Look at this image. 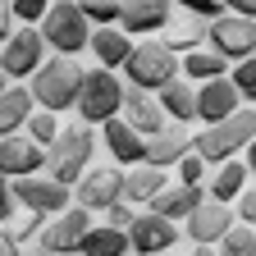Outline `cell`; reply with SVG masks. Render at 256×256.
Masks as SVG:
<instances>
[{
    "label": "cell",
    "mask_w": 256,
    "mask_h": 256,
    "mask_svg": "<svg viewBox=\"0 0 256 256\" xmlns=\"http://www.w3.org/2000/svg\"><path fill=\"white\" fill-rule=\"evenodd\" d=\"M165 183V170L160 165H146V160H138V165H128V174H124V202L128 206H146L151 197H156V188Z\"/></svg>",
    "instance_id": "obj_23"
},
{
    "label": "cell",
    "mask_w": 256,
    "mask_h": 256,
    "mask_svg": "<svg viewBox=\"0 0 256 256\" xmlns=\"http://www.w3.org/2000/svg\"><path fill=\"white\" fill-rule=\"evenodd\" d=\"M78 10L92 28H101V23H119V0H78Z\"/></svg>",
    "instance_id": "obj_32"
},
{
    "label": "cell",
    "mask_w": 256,
    "mask_h": 256,
    "mask_svg": "<svg viewBox=\"0 0 256 256\" xmlns=\"http://www.w3.org/2000/svg\"><path fill=\"white\" fill-rule=\"evenodd\" d=\"M128 46H133V37H128L119 23H101V28L87 32V50L96 55V64H106V69H119Z\"/></svg>",
    "instance_id": "obj_20"
},
{
    "label": "cell",
    "mask_w": 256,
    "mask_h": 256,
    "mask_svg": "<svg viewBox=\"0 0 256 256\" xmlns=\"http://www.w3.org/2000/svg\"><path fill=\"white\" fill-rule=\"evenodd\" d=\"M238 101H242V96L234 92V82L224 78V74H220V78H206L202 87H192V119L215 124V119H224V114H234Z\"/></svg>",
    "instance_id": "obj_15"
},
{
    "label": "cell",
    "mask_w": 256,
    "mask_h": 256,
    "mask_svg": "<svg viewBox=\"0 0 256 256\" xmlns=\"http://www.w3.org/2000/svg\"><path fill=\"white\" fill-rule=\"evenodd\" d=\"M92 151H96V138H92V124L87 119L55 128V138L46 142V170H50V178H60L64 188H69L92 165Z\"/></svg>",
    "instance_id": "obj_2"
},
{
    "label": "cell",
    "mask_w": 256,
    "mask_h": 256,
    "mask_svg": "<svg viewBox=\"0 0 256 256\" xmlns=\"http://www.w3.org/2000/svg\"><path fill=\"white\" fill-rule=\"evenodd\" d=\"M202 197H206V188H202V183H183V178H178V183H170V178H165V183L156 188V197H151L146 206H151V210H160V215H170V220H183V215L197 206Z\"/></svg>",
    "instance_id": "obj_19"
},
{
    "label": "cell",
    "mask_w": 256,
    "mask_h": 256,
    "mask_svg": "<svg viewBox=\"0 0 256 256\" xmlns=\"http://www.w3.org/2000/svg\"><path fill=\"white\" fill-rule=\"evenodd\" d=\"M92 224V210L82 206H60L50 210V220H42V252H78V238Z\"/></svg>",
    "instance_id": "obj_11"
},
{
    "label": "cell",
    "mask_w": 256,
    "mask_h": 256,
    "mask_svg": "<svg viewBox=\"0 0 256 256\" xmlns=\"http://www.w3.org/2000/svg\"><path fill=\"white\" fill-rule=\"evenodd\" d=\"M10 215H14V188H10L5 174H0V224H5Z\"/></svg>",
    "instance_id": "obj_39"
},
{
    "label": "cell",
    "mask_w": 256,
    "mask_h": 256,
    "mask_svg": "<svg viewBox=\"0 0 256 256\" xmlns=\"http://www.w3.org/2000/svg\"><path fill=\"white\" fill-rule=\"evenodd\" d=\"M55 128H60L55 110H37V106H32V110H28V119H23V133L37 142V146H46V142L55 138Z\"/></svg>",
    "instance_id": "obj_30"
},
{
    "label": "cell",
    "mask_w": 256,
    "mask_h": 256,
    "mask_svg": "<svg viewBox=\"0 0 256 256\" xmlns=\"http://www.w3.org/2000/svg\"><path fill=\"white\" fill-rule=\"evenodd\" d=\"M229 224H234L229 202H215V197H202L197 206L183 215V229H188V238L197 242V247H210L224 229H229Z\"/></svg>",
    "instance_id": "obj_14"
},
{
    "label": "cell",
    "mask_w": 256,
    "mask_h": 256,
    "mask_svg": "<svg viewBox=\"0 0 256 256\" xmlns=\"http://www.w3.org/2000/svg\"><path fill=\"white\" fill-rule=\"evenodd\" d=\"M215 242L229 252V256H252V252H256V234H252V224H242V220H234Z\"/></svg>",
    "instance_id": "obj_29"
},
{
    "label": "cell",
    "mask_w": 256,
    "mask_h": 256,
    "mask_svg": "<svg viewBox=\"0 0 256 256\" xmlns=\"http://www.w3.org/2000/svg\"><path fill=\"white\" fill-rule=\"evenodd\" d=\"M247 183H252L247 160H242V156H229V160H220V170H215V178H210V197H215V202H234Z\"/></svg>",
    "instance_id": "obj_24"
},
{
    "label": "cell",
    "mask_w": 256,
    "mask_h": 256,
    "mask_svg": "<svg viewBox=\"0 0 256 256\" xmlns=\"http://www.w3.org/2000/svg\"><path fill=\"white\" fill-rule=\"evenodd\" d=\"M234 202H238V215H234V220H242V224H252V220H256V192H252V183H247V188L238 192V197H234Z\"/></svg>",
    "instance_id": "obj_38"
},
{
    "label": "cell",
    "mask_w": 256,
    "mask_h": 256,
    "mask_svg": "<svg viewBox=\"0 0 256 256\" xmlns=\"http://www.w3.org/2000/svg\"><path fill=\"white\" fill-rule=\"evenodd\" d=\"M5 252H18V242H14V238H10L5 229H0V256H5Z\"/></svg>",
    "instance_id": "obj_42"
},
{
    "label": "cell",
    "mask_w": 256,
    "mask_h": 256,
    "mask_svg": "<svg viewBox=\"0 0 256 256\" xmlns=\"http://www.w3.org/2000/svg\"><path fill=\"white\" fill-rule=\"evenodd\" d=\"M119 119H124V124H133L142 138H151L156 128H165V124H170L165 110L156 106V96H151L146 87H124V96H119Z\"/></svg>",
    "instance_id": "obj_16"
},
{
    "label": "cell",
    "mask_w": 256,
    "mask_h": 256,
    "mask_svg": "<svg viewBox=\"0 0 256 256\" xmlns=\"http://www.w3.org/2000/svg\"><path fill=\"white\" fill-rule=\"evenodd\" d=\"M192 146V138L183 133V124H165V128H156L151 138H142V160L146 165H160V170H174V160Z\"/></svg>",
    "instance_id": "obj_18"
},
{
    "label": "cell",
    "mask_w": 256,
    "mask_h": 256,
    "mask_svg": "<svg viewBox=\"0 0 256 256\" xmlns=\"http://www.w3.org/2000/svg\"><path fill=\"white\" fill-rule=\"evenodd\" d=\"M42 60H46V42H42L37 23L10 28V37L0 42V69H5V78H28Z\"/></svg>",
    "instance_id": "obj_7"
},
{
    "label": "cell",
    "mask_w": 256,
    "mask_h": 256,
    "mask_svg": "<svg viewBox=\"0 0 256 256\" xmlns=\"http://www.w3.org/2000/svg\"><path fill=\"white\" fill-rule=\"evenodd\" d=\"M28 110H32V92L28 87H0V138L5 133H18L23 128V119H28Z\"/></svg>",
    "instance_id": "obj_26"
},
{
    "label": "cell",
    "mask_w": 256,
    "mask_h": 256,
    "mask_svg": "<svg viewBox=\"0 0 256 256\" xmlns=\"http://www.w3.org/2000/svg\"><path fill=\"white\" fill-rule=\"evenodd\" d=\"M119 69H124V78L133 82V87L156 92V87H165L170 78H178V55L165 42H133Z\"/></svg>",
    "instance_id": "obj_4"
},
{
    "label": "cell",
    "mask_w": 256,
    "mask_h": 256,
    "mask_svg": "<svg viewBox=\"0 0 256 256\" xmlns=\"http://www.w3.org/2000/svg\"><path fill=\"white\" fill-rule=\"evenodd\" d=\"M78 82H82V69L74 64V55H55V60H42L37 69L28 74V92H32V106L42 110H74V96H78Z\"/></svg>",
    "instance_id": "obj_1"
},
{
    "label": "cell",
    "mask_w": 256,
    "mask_h": 256,
    "mask_svg": "<svg viewBox=\"0 0 256 256\" xmlns=\"http://www.w3.org/2000/svg\"><path fill=\"white\" fill-rule=\"evenodd\" d=\"M10 28H14V14H10V5H0V42L10 37Z\"/></svg>",
    "instance_id": "obj_41"
},
{
    "label": "cell",
    "mask_w": 256,
    "mask_h": 256,
    "mask_svg": "<svg viewBox=\"0 0 256 256\" xmlns=\"http://www.w3.org/2000/svg\"><path fill=\"white\" fill-rule=\"evenodd\" d=\"M10 188H14V202H18V206L42 210V215L69 206V188H64L60 178H42V170H37V174H23V178H10Z\"/></svg>",
    "instance_id": "obj_12"
},
{
    "label": "cell",
    "mask_w": 256,
    "mask_h": 256,
    "mask_svg": "<svg viewBox=\"0 0 256 256\" xmlns=\"http://www.w3.org/2000/svg\"><path fill=\"white\" fill-rule=\"evenodd\" d=\"M78 252H92V256H114V252H128V234L114 229V224H87L82 238H78Z\"/></svg>",
    "instance_id": "obj_28"
},
{
    "label": "cell",
    "mask_w": 256,
    "mask_h": 256,
    "mask_svg": "<svg viewBox=\"0 0 256 256\" xmlns=\"http://www.w3.org/2000/svg\"><path fill=\"white\" fill-rule=\"evenodd\" d=\"M170 5H183V10L202 14V18H215V14H224V5H220V0H170Z\"/></svg>",
    "instance_id": "obj_36"
},
{
    "label": "cell",
    "mask_w": 256,
    "mask_h": 256,
    "mask_svg": "<svg viewBox=\"0 0 256 256\" xmlns=\"http://www.w3.org/2000/svg\"><path fill=\"white\" fill-rule=\"evenodd\" d=\"M119 96H124V82L114 69L96 64V69H82V82H78V96H74V110L87 119V124H101L110 114H119Z\"/></svg>",
    "instance_id": "obj_6"
},
{
    "label": "cell",
    "mask_w": 256,
    "mask_h": 256,
    "mask_svg": "<svg viewBox=\"0 0 256 256\" xmlns=\"http://www.w3.org/2000/svg\"><path fill=\"white\" fill-rule=\"evenodd\" d=\"M37 170H46V146H37L23 128L0 138V174L5 178H23V174H37Z\"/></svg>",
    "instance_id": "obj_13"
},
{
    "label": "cell",
    "mask_w": 256,
    "mask_h": 256,
    "mask_svg": "<svg viewBox=\"0 0 256 256\" xmlns=\"http://www.w3.org/2000/svg\"><path fill=\"white\" fill-rule=\"evenodd\" d=\"M252 138H256V119H252V106H247V110H234V114H224V119L206 124L202 133L192 138V151H197L206 165H220V160L238 156Z\"/></svg>",
    "instance_id": "obj_3"
},
{
    "label": "cell",
    "mask_w": 256,
    "mask_h": 256,
    "mask_svg": "<svg viewBox=\"0 0 256 256\" xmlns=\"http://www.w3.org/2000/svg\"><path fill=\"white\" fill-rule=\"evenodd\" d=\"M174 14L170 0H119V28L128 37H142V32H160L165 18Z\"/></svg>",
    "instance_id": "obj_17"
},
{
    "label": "cell",
    "mask_w": 256,
    "mask_h": 256,
    "mask_svg": "<svg viewBox=\"0 0 256 256\" xmlns=\"http://www.w3.org/2000/svg\"><path fill=\"white\" fill-rule=\"evenodd\" d=\"M101 215H106V224H114V229H124V224L133 220V206H128V202L119 197V202H110V206H106Z\"/></svg>",
    "instance_id": "obj_37"
},
{
    "label": "cell",
    "mask_w": 256,
    "mask_h": 256,
    "mask_svg": "<svg viewBox=\"0 0 256 256\" xmlns=\"http://www.w3.org/2000/svg\"><path fill=\"white\" fill-rule=\"evenodd\" d=\"M5 82H10V78H5V69H0V87H5Z\"/></svg>",
    "instance_id": "obj_43"
},
{
    "label": "cell",
    "mask_w": 256,
    "mask_h": 256,
    "mask_svg": "<svg viewBox=\"0 0 256 256\" xmlns=\"http://www.w3.org/2000/svg\"><path fill=\"white\" fill-rule=\"evenodd\" d=\"M156 106L165 110V119L188 124V119H192V87H188L183 78H170L165 87H156Z\"/></svg>",
    "instance_id": "obj_27"
},
{
    "label": "cell",
    "mask_w": 256,
    "mask_h": 256,
    "mask_svg": "<svg viewBox=\"0 0 256 256\" xmlns=\"http://www.w3.org/2000/svg\"><path fill=\"white\" fill-rule=\"evenodd\" d=\"M174 170H178V178H183V183H202V178H206V160L188 146V151L174 160Z\"/></svg>",
    "instance_id": "obj_33"
},
{
    "label": "cell",
    "mask_w": 256,
    "mask_h": 256,
    "mask_svg": "<svg viewBox=\"0 0 256 256\" xmlns=\"http://www.w3.org/2000/svg\"><path fill=\"white\" fill-rule=\"evenodd\" d=\"M128 234V252H170L178 242V220L160 215V210H133V220L124 224Z\"/></svg>",
    "instance_id": "obj_10"
},
{
    "label": "cell",
    "mask_w": 256,
    "mask_h": 256,
    "mask_svg": "<svg viewBox=\"0 0 256 256\" xmlns=\"http://www.w3.org/2000/svg\"><path fill=\"white\" fill-rule=\"evenodd\" d=\"M206 46L220 50L224 60H242L256 50V23L247 14H215L206 18Z\"/></svg>",
    "instance_id": "obj_8"
},
{
    "label": "cell",
    "mask_w": 256,
    "mask_h": 256,
    "mask_svg": "<svg viewBox=\"0 0 256 256\" xmlns=\"http://www.w3.org/2000/svg\"><path fill=\"white\" fill-rule=\"evenodd\" d=\"M42 220H46L42 210H28V206H23V220H18V229H14L10 238H14L18 247H28V238H32V234H37V229H42Z\"/></svg>",
    "instance_id": "obj_35"
},
{
    "label": "cell",
    "mask_w": 256,
    "mask_h": 256,
    "mask_svg": "<svg viewBox=\"0 0 256 256\" xmlns=\"http://www.w3.org/2000/svg\"><path fill=\"white\" fill-rule=\"evenodd\" d=\"M119 188H124V170H114V165H87V170L69 183V197H78L82 210H106L110 202L124 197Z\"/></svg>",
    "instance_id": "obj_9"
},
{
    "label": "cell",
    "mask_w": 256,
    "mask_h": 256,
    "mask_svg": "<svg viewBox=\"0 0 256 256\" xmlns=\"http://www.w3.org/2000/svg\"><path fill=\"white\" fill-rule=\"evenodd\" d=\"M101 138H106V146H110V156L119 160V165H138L142 160V133L133 124H124L119 114L101 119Z\"/></svg>",
    "instance_id": "obj_21"
},
{
    "label": "cell",
    "mask_w": 256,
    "mask_h": 256,
    "mask_svg": "<svg viewBox=\"0 0 256 256\" xmlns=\"http://www.w3.org/2000/svg\"><path fill=\"white\" fill-rule=\"evenodd\" d=\"M202 42H206V18H202V14L183 10V14H170V18H165V46H170L174 55L202 46Z\"/></svg>",
    "instance_id": "obj_22"
},
{
    "label": "cell",
    "mask_w": 256,
    "mask_h": 256,
    "mask_svg": "<svg viewBox=\"0 0 256 256\" xmlns=\"http://www.w3.org/2000/svg\"><path fill=\"white\" fill-rule=\"evenodd\" d=\"M224 69H229V60H224L220 50H210L206 42H202V46H192V50H183V60H178V78H197V82L220 78Z\"/></svg>",
    "instance_id": "obj_25"
},
{
    "label": "cell",
    "mask_w": 256,
    "mask_h": 256,
    "mask_svg": "<svg viewBox=\"0 0 256 256\" xmlns=\"http://www.w3.org/2000/svg\"><path fill=\"white\" fill-rule=\"evenodd\" d=\"M220 5H224V10H234V14H247V18L256 14V0H220Z\"/></svg>",
    "instance_id": "obj_40"
},
{
    "label": "cell",
    "mask_w": 256,
    "mask_h": 256,
    "mask_svg": "<svg viewBox=\"0 0 256 256\" xmlns=\"http://www.w3.org/2000/svg\"><path fill=\"white\" fill-rule=\"evenodd\" d=\"M46 5H50V0H10V14H14L18 23H37V18L46 14Z\"/></svg>",
    "instance_id": "obj_34"
},
{
    "label": "cell",
    "mask_w": 256,
    "mask_h": 256,
    "mask_svg": "<svg viewBox=\"0 0 256 256\" xmlns=\"http://www.w3.org/2000/svg\"><path fill=\"white\" fill-rule=\"evenodd\" d=\"M37 32H42V42L60 55H78L87 46V32L92 23L82 18L78 10V0H60V5H46V14L37 18Z\"/></svg>",
    "instance_id": "obj_5"
},
{
    "label": "cell",
    "mask_w": 256,
    "mask_h": 256,
    "mask_svg": "<svg viewBox=\"0 0 256 256\" xmlns=\"http://www.w3.org/2000/svg\"><path fill=\"white\" fill-rule=\"evenodd\" d=\"M224 78H229V82H234V92H238V96H247V106H252V96H256V60H252V55L234 60V69H224Z\"/></svg>",
    "instance_id": "obj_31"
}]
</instances>
